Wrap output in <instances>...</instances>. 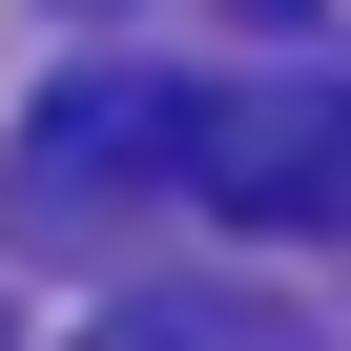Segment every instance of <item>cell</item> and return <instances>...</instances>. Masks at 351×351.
Returning <instances> with one entry per match:
<instances>
[{
  "label": "cell",
  "instance_id": "4",
  "mask_svg": "<svg viewBox=\"0 0 351 351\" xmlns=\"http://www.w3.org/2000/svg\"><path fill=\"white\" fill-rule=\"evenodd\" d=\"M0 351H21V330H0Z\"/></svg>",
  "mask_w": 351,
  "mask_h": 351
},
{
  "label": "cell",
  "instance_id": "2",
  "mask_svg": "<svg viewBox=\"0 0 351 351\" xmlns=\"http://www.w3.org/2000/svg\"><path fill=\"white\" fill-rule=\"evenodd\" d=\"M186 186L228 228H351V83H186Z\"/></svg>",
  "mask_w": 351,
  "mask_h": 351
},
{
  "label": "cell",
  "instance_id": "1",
  "mask_svg": "<svg viewBox=\"0 0 351 351\" xmlns=\"http://www.w3.org/2000/svg\"><path fill=\"white\" fill-rule=\"evenodd\" d=\"M145 186H186V83H62V104L21 124V165H0L21 248H83V228H124Z\"/></svg>",
  "mask_w": 351,
  "mask_h": 351
},
{
  "label": "cell",
  "instance_id": "3",
  "mask_svg": "<svg viewBox=\"0 0 351 351\" xmlns=\"http://www.w3.org/2000/svg\"><path fill=\"white\" fill-rule=\"evenodd\" d=\"M83 351H310V310H269V289H124Z\"/></svg>",
  "mask_w": 351,
  "mask_h": 351
}]
</instances>
